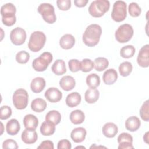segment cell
Masks as SVG:
<instances>
[{"mask_svg": "<svg viewBox=\"0 0 149 149\" xmlns=\"http://www.w3.org/2000/svg\"><path fill=\"white\" fill-rule=\"evenodd\" d=\"M94 62L90 59H83L81 62V70L83 72H88L94 68Z\"/></svg>", "mask_w": 149, "mask_h": 149, "instance_id": "74e56055", "label": "cell"}, {"mask_svg": "<svg viewBox=\"0 0 149 149\" xmlns=\"http://www.w3.org/2000/svg\"><path fill=\"white\" fill-rule=\"evenodd\" d=\"M86 83L91 88H95L100 84V76L96 73H91L86 77Z\"/></svg>", "mask_w": 149, "mask_h": 149, "instance_id": "4dcf8cb0", "label": "cell"}, {"mask_svg": "<svg viewBox=\"0 0 149 149\" xmlns=\"http://www.w3.org/2000/svg\"><path fill=\"white\" fill-rule=\"evenodd\" d=\"M76 148H85L84 147H81V146H78V147H76Z\"/></svg>", "mask_w": 149, "mask_h": 149, "instance_id": "7dc6e473", "label": "cell"}, {"mask_svg": "<svg viewBox=\"0 0 149 149\" xmlns=\"http://www.w3.org/2000/svg\"><path fill=\"white\" fill-rule=\"evenodd\" d=\"M54 143L52 141L50 140H45L41 142V143L40 144V146L37 147V148H42V149H54Z\"/></svg>", "mask_w": 149, "mask_h": 149, "instance_id": "ee69618b", "label": "cell"}, {"mask_svg": "<svg viewBox=\"0 0 149 149\" xmlns=\"http://www.w3.org/2000/svg\"><path fill=\"white\" fill-rule=\"evenodd\" d=\"M102 132L103 134L108 138L114 137L118 132V128L116 125L112 122L106 123L102 127Z\"/></svg>", "mask_w": 149, "mask_h": 149, "instance_id": "2e32d148", "label": "cell"}, {"mask_svg": "<svg viewBox=\"0 0 149 149\" xmlns=\"http://www.w3.org/2000/svg\"><path fill=\"white\" fill-rule=\"evenodd\" d=\"M2 148L9 149H17L18 148L17 144L16 141L13 139H6L2 143Z\"/></svg>", "mask_w": 149, "mask_h": 149, "instance_id": "b9f144b4", "label": "cell"}, {"mask_svg": "<svg viewBox=\"0 0 149 149\" xmlns=\"http://www.w3.org/2000/svg\"><path fill=\"white\" fill-rule=\"evenodd\" d=\"M69 118L72 123L74 125H79L84 122L85 119V115L82 111L80 109H76L70 113Z\"/></svg>", "mask_w": 149, "mask_h": 149, "instance_id": "83f0119b", "label": "cell"}, {"mask_svg": "<svg viewBox=\"0 0 149 149\" xmlns=\"http://www.w3.org/2000/svg\"><path fill=\"white\" fill-rule=\"evenodd\" d=\"M143 139H144V141L147 143V144H148V132H147L143 136Z\"/></svg>", "mask_w": 149, "mask_h": 149, "instance_id": "bcb514c9", "label": "cell"}, {"mask_svg": "<svg viewBox=\"0 0 149 149\" xmlns=\"http://www.w3.org/2000/svg\"><path fill=\"white\" fill-rule=\"evenodd\" d=\"M26 31L19 27L13 29L10 33L11 42L15 45H20L24 44L26 39Z\"/></svg>", "mask_w": 149, "mask_h": 149, "instance_id": "30bf717a", "label": "cell"}, {"mask_svg": "<svg viewBox=\"0 0 149 149\" xmlns=\"http://www.w3.org/2000/svg\"><path fill=\"white\" fill-rule=\"evenodd\" d=\"M110 3L107 0H95L88 7V12L94 17H100L109 10Z\"/></svg>", "mask_w": 149, "mask_h": 149, "instance_id": "3957f363", "label": "cell"}, {"mask_svg": "<svg viewBox=\"0 0 149 149\" xmlns=\"http://www.w3.org/2000/svg\"><path fill=\"white\" fill-rule=\"evenodd\" d=\"M37 133L35 130L26 129L22 133L21 138L22 141L27 144L34 143L37 140Z\"/></svg>", "mask_w": 149, "mask_h": 149, "instance_id": "5bb4252c", "label": "cell"}, {"mask_svg": "<svg viewBox=\"0 0 149 149\" xmlns=\"http://www.w3.org/2000/svg\"><path fill=\"white\" fill-rule=\"evenodd\" d=\"M148 100H146L142 105L140 109V115L141 118L146 122L149 120V112H148Z\"/></svg>", "mask_w": 149, "mask_h": 149, "instance_id": "d590c367", "label": "cell"}, {"mask_svg": "<svg viewBox=\"0 0 149 149\" xmlns=\"http://www.w3.org/2000/svg\"><path fill=\"white\" fill-rule=\"evenodd\" d=\"M61 120V115L58 111L52 110L49 111L45 116V120L50 121L55 125L59 123Z\"/></svg>", "mask_w": 149, "mask_h": 149, "instance_id": "1f68e13d", "label": "cell"}, {"mask_svg": "<svg viewBox=\"0 0 149 149\" xmlns=\"http://www.w3.org/2000/svg\"><path fill=\"white\" fill-rule=\"evenodd\" d=\"M23 124L26 129L36 130L38 125V120L34 115L28 114L24 117Z\"/></svg>", "mask_w": 149, "mask_h": 149, "instance_id": "603a6c76", "label": "cell"}, {"mask_svg": "<svg viewBox=\"0 0 149 149\" xmlns=\"http://www.w3.org/2000/svg\"><path fill=\"white\" fill-rule=\"evenodd\" d=\"M16 7L12 3H7L1 6V14L2 16V22L4 25L11 26L16 23Z\"/></svg>", "mask_w": 149, "mask_h": 149, "instance_id": "7a4b0ae2", "label": "cell"}, {"mask_svg": "<svg viewBox=\"0 0 149 149\" xmlns=\"http://www.w3.org/2000/svg\"><path fill=\"white\" fill-rule=\"evenodd\" d=\"M72 147L71 143L67 139H62L58 143V149H70Z\"/></svg>", "mask_w": 149, "mask_h": 149, "instance_id": "7bdbcfd3", "label": "cell"}, {"mask_svg": "<svg viewBox=\"0 0 149 149\" xmlns=\"http://www.w3.org/2000/svg\"><path fill=\"white\" fill-rule=\"evenodd\" d=\"M128 10L130 15L134 17L140 16L141 12V8L136 2H132L129 5Z\"/></svg>", "mask_w": 149, "mask_h": 149, "instance_id": "e575fe53", "label": "cell"}, {"mask_svg": "<svg viewBox=\"0 0 149 149\" xmlns=\"http://www.w3.org/2000/svg\"><path fill=\"white\" fill-rule=\"evenodd\" d=\"M68 65L69 69L72 72H76L81 70V62L76 59H72L69 61Z\"/></svg>", "mask_w": 149, "mask_h": 149, "instance_id": "ab89813d", "label": "cell"}, {"mask_svg": "<svg viewBox=\"0 0 149 149\" xmlns=\"http://www.w3.org/2000/svg\"><path fill=\"white\" fill-rule=\"evenodd\" d=\"M109 65L108 60L104 57H98L94 61V68L97 71L101 72L105 70Z\"/></svg>", "mask_w": 149, "mask_h": 149, "instance_id": "f546056e", "label": "cell"}, {"mask_svg": "<svg viewBox=\"0 0 149 149\" xmlns=\"http://www.w3.org/2000/svg\"><path fill=\"white\" fill-rule=\"evenodd\" d=\"M75 44V38L72 34H66L62 36L59 40V45L64 49L72 48Z\"/></svg>", "mask_w": 149, "mask_h": 149, "instance_id": "d6986e66", "label": "cell"}, {"mask_svg": "<svg viewBox=\"0 0 149 149\" xmlns=\"http://www.w3.org/2000/svg\"><path fill=\"white\" fill-rule=\"evenodd\" d=\"M118 142L119 143V149L125 148H133V137L127 133H122L120 134L118 137Z\"/></svg>", "mask_w": 149, "mask_h": 149, "instance_id": "7c38bea8", "label": "cell"}, {"mask_svg": "<svg viewBox=\"0 0 149 149\" xmlns=\"http://www.w3.org/2000/svg\"><path fill=\"white\" fill-rule=\"evenodd\" d=\"M141 125L140 119L135 116H132L127 119L125 122V127L130 132H135L137 130Z\"/></svg>", "mask_w": 149, "mask_h": 149, "instance_id": "44dd1931", "label": "cell"}, {"mask_svg": "<svg viewBox=\"0 0 149 149\" xmlns=\"http://www.w3.org/2000/svg\"><path fill=\"white\" fill-rule=\"evenodd\" d=\"M12 100L13 105L16 109H25L29 101V95L27 91L23 88L16 90L13 94Z\"/></svg>", "mask_w": 149, "mask_h": 149, "instance_id": "9c48e42d", "label": "cell"}, {"mask_svg": "<svg viewBox=\"0 0 149 149\" xmlns=\"http://www.w3.org/2000/svg\"><path fill=\"white\" fill-rule=\"evenodd\" d=\"M99 95L100 93L97 89L90 88L85 92L84 99L87 103L93 104L98 100Z\"/></svg>", "mask_w": 149, "mask_h": 149, "instance_id": "4316f807", "label": "cell"}, {"mask_svg": "<svg viewBox=\"0 0 149 149\" xmlns=\"http://www.w3.org/2000/svg\"><path fill=\"white\" fill-rule=\"evenodd\" d=\"M53 59L52 55L49 52H44L40 56L34 59L32 63L33 69L37 72L45 71L49 64L52 62Z\"/></svg>", "mask_w": 149, "mask_h": 149, "instance_id": "8992f818", "label": "cell"}, {"mask_svg": "<svg viewBox=\"0 0 149 149\" xmlns=\"http://www.w3.org/2000/svg\"><path fill=\"white\" fill-rule=\"evenodd\" d=\"M118 79V73L114 69H109L105 70L102 76L103 81L108 85L113 84Z\"/></svg>", "mask_w": 149, "mask_h": 149, "instance_id": "ffe728a7", "label": "cell"}, {"mask_svg": "<svg viewBox=\"0 0 149 149\" xmlns=\"http://www.w3.org/2000/svg\"><path fill=\"white\" fill-rule=\"evenodd\" d=\"M86 134V130L84 127H76L70 133V137L74 142L79 143L84 140Z\"/></svg>", "mask_w": 149, "mask_h": 149, "instance_id": "9a60e30c", "label": "cell"}, {"mask_svg": "<svg viewBox=\"0 0 149 149\" xmlns=\"http://www.w3.org/2000/svg\"><path fill=\"white\" fill-rule=\"evenodd\" d=\"M45 97L51 102H58L62 97V92L55 87H50L48 88L44 94Z\"/></svg>", "mask_w": 149, "mask_h": 149, "instance_id": "4fadbf2b", "label": "cell"}, {"mask_svg": "<svg viewBox=\"0 0 149 149\" xmlns=\"http://www.w3.org/2000/svg\"><path fill=\"white\" fill-rule=\"evenodd\" d=\"M47 105V102L44 99L37 98L32 101L31 108L34 112H41L45 109Z\"/></svg>", "mask_w": 149, "mask_h": 149, "instance_id": "f1b7e54d", "label": "cell"}, {"mask_svg": "<svg viewBox=\"0 0 149 149\" xmlns=\"http://www.w3.org/2000/svg\"><path fill=\"white\" fill-rule=\"evenodd\" d=\"M133 66L130 62L125 61L121 63L119 66V72L120 74L123 77L129 76L132 72Z\"/></svg>", "mask_w": 149, "mask_h": 149, "instance_id": "d6a6232c", "label": "cell"}, {"mask_svg": "<svg viewBox=\"0 0 149 149\" xmlns=\"http://www.w3.org/2000/svg\"><path fill=\"white\" fill-rule=\"evenodd\" d=\"M30 59V54L25 51L18 52L16 55V61L20 64H24L28 62Z\"/></svg>", "mask_w": 149, "mask_h": 149, "instance_id": "8d00e7d4", "label": "cell"}, {"mask_svg": "<svg viewBox=\"0 0 149 149\" xmlns=\"http://www.w3.org/2000/svg\"><path fill=\"white\" fill-rule=\"evenodd\" d=\"M59 86L65 91H70L76 86L74 79L71 76H63L59 81Z\"/></svg>", "mask_w": 149, "mask_h": 149, "instance_id": "e0dca14e", "label": "cell"}, {"mask_svg": "<svg viewBox=\"0 0 149 149\" xmlns=\"http://www.w3.org/2000/svg\"><path fill=\"white\" fill-rule=\"evenodd\" d=\"M20 129V123L19 121L16 119H12L9 120L6 123V130L7 133L9 135L14 136L17 134Z\"/></svg>", "mask_w": 149, "mask_h": 149, "instance_id": "cb8c5ba5", "label": "cell"}, {"mask_svg": "<svg viewBox=\"0 0 149 149\" xmlns=\"http://www.w3.org/2000/svg\"><path fill=\"white\" fill-rule=\"evenodd\" d=\"M136 49L133 45H127L123 47L120 51V56L123 58H132L135 54Z\"/></svg>", "mask_w": 149, "mask_h": 149, "instance_id": "836d02e7", "label": "cell"}, {"mask_svg": "<svg viewBox=\"0 0 149 149\" xmlns=\"http://www.w3.org/2000/svg\"><path fill=\"white\" fill-rule=\"evenodd\" d=\"M88 0H74V3L76 6L81 8L85 6L86 4L88 3Z\"/></svg>", "mask_w": 149, "mask_h": 149, "instance_id": "f6af8a7d", "label": "cell"}, {"mask_svg": "<svg viewBox=\"0 0 149 149\" xmlns=\"http://www.w3.org/2000/svg\"><path fill=\"white\" fill-rule=\"evenodd\" d=\"M51 70L54 73L58 76L62 75L66 72L65 62L62 59L56 60L51 67Z\"/></svg>", "mask_w": 149, "mask_h": 149, "instance_id": "484cf974", "label": "cell"}, {"mask_svg": "<svg viewBox=\"0 0 149 149\" xmlns=\"http://www.w3.org/2000/svg\"><path fill=\"white\" fill-rule=\"evenodd\" d=\"M46 36L40 31H36L30 35L28 42V47L30 51L36 52L40 51L45 45Z\"/></svg>", "mask_w": 149, "mask_h": 149, "instance_id": "277c9868", "label": "cell"}, {"mask_svg": "<svg viewBox=\"0 0 149 149\" xmlns=\"http://www.w3.org/2000/svg\"><path fill=\"white\" fill-rule=\"evenodd\" d=\"M102 34L101 26L97 24H91L87 27L83 34V41L88 47L96 45L100 39Z\"/></svg>", "mask_w": 149, "mask_h": 149, "instance_id": "6da1fadb", "label": "cell"}, {"mask_svg": "<svg viewBox=\"0 0 149 149\" xmlns=\"http://www.w3.org/2000/svg\"><path fill=\"white\" fill-rule=\"evenodd\" d=\"M133 29L129 24L120 25L115 31V36L116 40L120 43L128 42L133 35Z\"/></svg>", "mask_w": 149, "mask_h": 149, "instance_id": "52a82bcc", "label": "cell"}, {"mask_svg": "<svg viewBox=\"0 0 149 149\" xmlns=\"http://www.w3.org/2000/svg\"><path fill=\"white\" fill-rule=\"evenodd\" d=\"M12 109L7 105H3L0 109V119L1 120H6L10 117L12 115Z\"/></svg>", "mask_w": 149, "mask_h": 149, "instance_id": "f35d334b", "label": "cell"}, {"mask_svg": "<svg viewBox=\"0 0 149 149\" xmlns=\"http://www.w3.org/2000/svg\"><path fill=\"white\" fill-rule=\"evenodd\" d=\"M81 100V97L80 94L77 92H73L67 95L65 102L68 107L73 108L79 105Z\"/></svg>", "mask_w": 149, "mask_h": 149, "instance_id": "7402d4cb", "label": "cell"}, {"mask_svg": "<svg viewBox=\"0 0 149 149\" xmlns=\"http://www.w3.org/2000/svg\"><path fill=\"white\" fill-rule=\"evenodd\" d=\"M45 86V80L43 77H37L33 79L30 83V88L34 93H40Z\"/></svg>", "mask_w": 149, "mask_h": 149, "instance_id": "ac0fdd59", "label": "cell"}, {"mask_svg": "<svg viewBox=\"0 0 149 149\" xmlns=\"http://www.w3.org/2000/svg\"><path fill=\"white\" fill-rule=\"evenodd\" d=\"M56 4L58 8L61 10H68L71 7L70 0H58Z\"/></svg>", "mask_w": 149, "mask_h": 149, "instance_id": "60d3db41", "label": "cell"}, {"mask_svg": "<svg viewBox=\"0 0 149 149\" xmlns=\"http://www.w3.org/2000/svg\"><path fill=\"white\" fill-rule=\"evenodd\" d=\"M149 45L143 46L139 52L137 62L139 65L143 68H147L149 66Z\"/></svg>", "mask_w": 149, "mask_h": 149, "instance_id": "8fae6325", "label": "cell"}, {"mask_svg": "<svg viewBox=\"0 0 149 149\" xmlns=\"http://www.w3.org/2000/svg\"><path fill=\"white\" fill-rule=\"evenodd\" d=\"M126 3L123 1H116L113 5L111 13L112 19L116 22H120L123 21L127 16Z\"/></svg>", "mask_w": 149, "mask_h": 149, "instance_id": "ba28073f", "label": "cell"}, {"mask_svg": "<svg viewBox=\"0 0 149 149\" xmlns=\"http://www.w3.org/2000/svg\"><path fill=\"white\" fill-rule=\"evenodd\" d=\"M38 12L42 16V19L47 23L52 24L56 22V16L54 7L49 3H41L38 8Z\"/></svg>", "mask_w": 149, "mask_h": 149, "instance_id": "5b68a950", "label": "cell"}, {"mask_svg": "<svg viewBox=\"0 0 149 149\" xmlns=\"http://www.w3.org/2000/svg\"><path fill=\"white\" fill-rule=\"evenodd\" d=\"M55 125L52 122L45 120L42 122L40 127V132L42 135L45 136H51L55 133Z\"/></svg>", "mask_w": 149, "mask_h": 149, "instance_id": "d4e9b609", "label": "cell"}]
</instances>
